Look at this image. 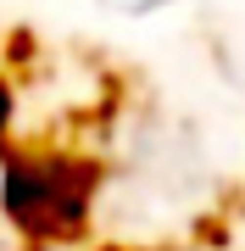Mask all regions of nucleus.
Wrapping results in <instances>:
<instances>
[{
    "mask_svg": "<svg viewBox=\"0 0 245 251\" xmlns=\"http://www.w3.org/2000/svg\"><path fill=\"white\" fill-rule=\"evenodd\" d=\"M100 168L50 145H11L0 156V218L28 246H78L95 224Z\"/></svg>",
    "mask_w": 245,
    "mask_h": 251,
    "instance_id": "f257e3e1",
    "label": "nucleus"
},
{
    "mask_svg": "<svg viewBox=\"0 0 245 251\" xmlns=\"http://www.w3.org/2000/svg\"><path fill=\"white\" fill-rule=\"evenodd\" d=\"M17 90H11V78L6 73H0V156L11 151V145H17Z\"/></svg>",
    "mask_w": 245,
    "mask_h": 251,
    "instance_id": "f03ea898",
    "label": "nucleus"
},
{
    "mask_svg": "<svg viewBox=\"0 0 245 251\" xmlns=\"http://www.w3.org/2000/svg\"><path fill=\"white\" fill-rule=\"evenodd\" d=\"M100 6H106L111 17H156V11L178 6V0H100Z\"/></svg>",
    "mask_w": 245,
    "mask_h": 251,
    "instance_id": "7ed1b4c3",
    "label": "nucleus"
}]
</instances>
